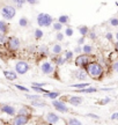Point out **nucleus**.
I'll return each mask as SVG.
<instances>
[{"mask_svg":"<svg viewBox=\"0 0 118 125\" xmlns=\"http://www.w3.org/2000/svg\"><path fill=\"white\" fill-rule=\"evenodd\" d=\"M86 70L87 73L94 79H98L103 74V67H102L100 62H89L86 66Z\"/></svg>","mask_w":118,"mask_h":125,"instance_id":"obj_1","label":"nucleus"},{"mask_svg":"<svg viewBox=\"0 0 118 125\" xmlns=\"http://www.w3.org/2000/svg\"><path fill=\"white\" fill-rule=\"evenodd\" d=\"M37 23L39 27H50L53 23V18L48 13H41L37 16Z\"/></svg>","mask_w":118,"mask_h":125,"instance_id":"obj_2","label":"nucleus"},{"mask_svg":"<svg viewBox=\"0 0 118 125\" xmlns=\"http://www.w3.org/2000/svg\"><path fill=\"white\" fill-rule=\"evenodd\" d=\"M16 14V8L12 5H6L1 8V16L5 20H12Z\"/></svg>","mask_w":118,"mask_h":125,"instance_id":"obj_3","label":"nucleus"},{"mask_svg":"<svg viewBox=\"0 0 118 125\" xmlns=\"http://www.w3.org/2000/svg\"><path fill=\"white\" fill-rule=\"evenodd\" d=\"M29 68H30L29 64L27 62H24V60H20V62H18L15 64V72L18 74H21V75L26 74L29 71Z\"/></svg>","mask_w":118,"mask_h":125,"instance_id":"obj_4","label":"nucleus"},{"mask_svg":"<svg viewBox=\"0 0 118 125\" xmlns=\"http://www.w3.org/2000/svg\"><path fill=\"white\" fill-rule=\"evenodd\" d=\"M90 62V58L89 54H79L75 58V65L79 67H86L88 64Z\"/></svg>","mask_w":118,"mask_h":125,"instance_id":"obj_5","label":"nucleus"},{"mask_svg":"<svg viewBox=\"0 0 118 125\" xmlns=\"http://www.w3.org/2000/svg\"><path fill=\"white\" fill-rule=\"evenodd\" d=\"M52 105L55 107V109L56 110H58V111H60V112H68V108H67V105L65 104V102H63V100H52Z\"/></svg>","mask_w":118,"mask_h":125,"instance_id":"obj_6","label":"nucleus"},{"mask_svg":"<svg viewBox=\"0 0 118 125\" xmlns=\"http://www.w3.org/2000/svg\"><path fill=\"white\" fill-rule=\"evenodd\" d=\"M7 44H8V48L10 50H18L20 48V45H21V42H20V40H19L18 37L10 36V37H8V40H7Z\"/></svg>","mask_w":118,"mask_h":125,"instance_id":"obj_7","label":"nucleus"},{"mask_svg":"<svg viewBox=\"0 0 118 125\" xmlns=\"http://www.w3.org/2000/svg\"><path fill=\"white\" fill-rule=\"evenodd\" d=\"M0 111L8 115V116H14L16 114V109L13 107V105H9V104H4L0 107Z\"/></svg>","mask_w":118,"mask_h":125,"instance_id":"obj_8","label":"nucleus"},{"mask_svg":"<svg viewBox=\"0 0 118 125\" xmlns=\"http://www.w3.org/2000/svg\"><path fill=\"white\" fill-rule=\"evenodd\" d=\"M28 116H26V115H19L18 114V116H15L14 117V119H13V124L15 125H24V124H27L28 123Z\"/></svg>","mask_w":118,"mask_h":125,"instance_id":"obj_9","label":"nucleus"},{"mask_svg":"<svg viewBox=\"0 0 118 125\" xmlns=\"http://www.w3.org/2000/svg\"><path fill=\"white\" fill-rule=\"evenodd\" d=\"M53 66L51 65V62H43L42 64V66H41V71L43 74H50V73H52L53 72Z\"/></svg>","mask_w":118,"mask_h":125,"instance_id":"obj_10","label":"nucleus"},{"mask_svg":"<svg viewBox=\"0 0 118 125\" xmlns=\"http://www.w3.org/2000/svg\"><path fill=\"white\" fill-rule=\"evenodd\" d=\"M45 119H46V122L50 123V124H57L60 118H59V116L57 114H55V112H49L45 116Z\"/></svg>","mask_w":118,"mask_h":125,"instance_id":"obj_11","label":"nucleus"},{"mask_svg":"<svg viewBox=\"0 0 118 125\" xmlns=\"http://www.w3.org/2000/svg\"><path fill=\"white\" fill-rule=\"evenodd\" d=\"M4 76L9 81H14L18 79V73L13 71H4Z\"/></svg>","mask_w":118,"mask_h":125,"instance_id":"obj_12","label":"nucleus"},{"mask_svg":"<svg viewBox=\"0 0 118 125\" xmlns=\"http://www.w3.org/2000/svg\"><path fill=\"white\" fill-rule=\"evenodd\" d=\"M68 102L71 103L72 105L78 107V105H80V104L83 102V98L80 97V96H71V97H69V100H68Z\"/></svg>","mask_w":118,"mask_h":125,"instance_id":"obj_13","label":"nucleus"},{"mask_svg":"<svg viewBox=\"0 0 118 125\" xmlns=\"http://www.w3.org/2000/svg\"><path fill=\"white\" fill-rule=\"evenodd\" d=\"M60 95V93L59 92H48V93H44L43 94V97L45 98H51V100H55V98H57Z\"/></svg>","mask_w":118,"mask_h":125,"instance_id":"obj_14","label":"nucleus"},{"mask_svg":"<svg viewBox=\"0 0 118 125\" xmlns=\"http://www.w3.org/2000/svg\"><path fill=\"white\" fill-rule=\"evenodd\" d=\"M78 93H82V94H91V93H96L97 89L94 88V87H86V88H81V89H78Z\"/></svg>","mask_w":118,"mask_h":125,"instance_id":"obj_15","label":"nucleus"},{"mask_svg":"<svg viewBox=\"0 0 118 125\" xmlns=\"http://www.w3.org/2000/svg\"><path fill=\"white\" fill-rule=\"evenodd\" d=\"M74 76L77 78L78 80H86L87 79V74L82 70H79V71L74 72Z\"/></svg>","mask_w":118,"mask_h":125,"instance_id":"obj_16","label":"nucleus"},{"mask_svg":"<svg viewBox=\"0 0 118 125\" xmlns=\"http://www.w3.org/2000/svg\"><path fill=\"white\" fill-rule=\"evenodd\" d=\"M8 30V26L4 20H0V34H6Z\"/></svg>","mask_w":118,"mask_h":125,"instance_id":"obj_17","label":"nucleus"},{"mask_svg":"<svg viewBox=\"0 0 118 125\" xmlns=\"http://www.w3.org/2000/svg\"><path fill=\"white\" fill-rule=\"evenodd\" d=\"M31 89L34 90V92L38 93V94H44V93L50 92V90H46V89H44L43 87H38V86H31Z\"/></svg>","mask_w":118,"mask_h":125,"instance_id":"obj_18","label":"nucleus"},{"mask_svg":"<svg viewBox=\"0 0 118 125\" xmlns=\"http://www.w3.org/2000/svg\"><path fill=\"white\" fill-rule=\"evenodd\" d=\"M82 51H83V53L86 54H90L93 52V46L89 44H85L82 46Z\"/></svg>","mask_w":118,"mask_h":125,"instance_id":"obj_19","label":"nucleus"},{"mask_svg":"<svg viewBox=\"0 0 118 125\" xmlns=\"http://www.w3.org/2000/svg\"><path fill=\"white\" fill-rule=\"evenodd\" d=\"M89 83H87V82H81V83H74V85H71L72 88H77V89H81V88H86L88 87Z\"/></svg>","mask_w":118,"mask_h":125,"instance_id":"obj_20","label":"nucleus"},{"mask_svg":"<svg viewBox=\"0 0 118 125\" xmlns=\"http://www.w3.org/2000/svg\"><path fill=\"white\" fill-rule=\"evenodd\" d=\"M78 29H79V31H80V34H81L82 36L88 35V32H89V28L86 27V26H80V27L78 28Z\"/></svg>","mask_w":118,"mask_h":125,"instance_id":"obj_21","label":"nucleus"},{"mask_svg":"<svg viewBox=\"0 0 118 125\" xmlns=\"http://www.w3.org/2000/svg\"><path fill=\"white\" fill-rule=\"evenodd\" d=\"M65 62H66V58L63 57V56H58L57 58H55V62L57 65H59V66H60V65H64Z\"/></svg>","mask_w":118,"mask_h":125,"instance_id":"obj_22","label":"nucleus"},{"mask_svg":"<svg viewBox=\"0 0 118 125\" xmlns=\"http://www.w3.org/2000/svg\"><path fill=\"white\" fill-rule=\"evenodd\" d=\"M68 21H69V18L67 15H60L58 18V22H60L61 24H66V23H68Z\"/></svg>","mask_w":118,"mask_h":125,"instance_id":"obj_23","label":"nucleus"},{"mask_svg":"<svg viewBox=\"0 0 118 125\" xmlns=\"http://www.w3.org/2000/svg\"><path fill=\"white\" fill-rule=\"evenodd\" d=\"M61 50H63V48H61V45H59V44H55L52 46V52L55 54H59L61 52Z\"/></svg>","mask_w":118,"mask_h":125,"instance_id":"obj_24","label":"nucleus"},{"mask_svg":"<svg viewBox=\"0 0 118 125\" xmlns=\"http://www.w3.org/2000/svg\"><path fill=\"white\" fill-rule=\"evenodd\" d=\"M34 35H35V38H36V40H41L42 37L44 36V32H43L41 29H35V31H34Z\"/></svg>","mask_w":118,"mask_h":125,"instance_id":"obj_25","label":"nucleus"},{"mask_svg":"<svg viewBox=\"0 0 118 125\" xmlns=\"http://www.w3.org/2000/svg\"><path fill=\"white\" fill-rule=\"evenodd\" d=\"M31 105H34V107H45L46 103L44 101L39 102L38 100H34V101H31Z\"/></svg>","mask_w":118,"mask_h":125,"instance_id":"obj_26","label":"nucleus"},{"mask_svg":"<svg viewBox=\"0 0 118 125\" xmlns=\"http://www.w3.org/2000/svg\"><path fill=\"white\" fill-rule=\"evenodd\" d=\"M12 1H13V4L16 6V8H21L23 5L27 2L26 0H12Z\"/></svg>","mask_w":118,"mask_h":125,"instance_id":"obj_27","label":"nucleus"},{"mask_svg":"<svg viewBox=\"0 0 118 125\" xmlns=\"http://www.w3.org/2000/svg\"><path fill=\"white\" fill-rule=\"evenodd\" d=\"M28 19L27 18H21L20 20H19V24H20V27H23V28H26L28 26Z\"/></svg>","mask_w":118,"mask_h":125,"instance_id":"obj_28","label":"nucleus"},{"mask_svg":"<svg viewBox=\"0 0 118 125\" xmlns=\"http://www.w3.org/2000/svg\"><path fill=\"white\" fill-rule=\"evenodd\" d=\"M68 124L69 125H81L82 123L80 121H78L77 118H69V119H68Z\"/></svg>","mask_w":118,"mask_h":125,"instance_id":"obj_29","label":"nucleus"},{"mask_svg":"<svg viewBox=\"0 0 118 125\" xmlns=\"http://www.w3.org/2000/svg\"><path fill=\"white\" fill-rule=\"evenodd\" d=\"M26 97L28 98V100H39L41 98V96L38 95V94H35V95H30V94H26Z\"/></svg>","mask_w":118,"mask_h":125,"instance_id":"obj_30","label":"nucleus"},{"mask_svg":"<svg viewBox=\"0 0 118 125\" xmlns=\"http://www.w3.org/2000/svg\"><path fill=\"white\" fill-rule=\"evenodd\" d=\"M39 52H41L42 54H44V56H48V54H49L48 46H41V48H39Z\"/></svg>","mask_w":118,"mask_h":125,"instance_id":"obj_31","label":"nucleus"},{"mask_svg":"<svg viewBox=\"0 0 118 125\" xmlns=\"http://www.w3.org/2000/svg\"><path fill=\"white\" fill-rule=\"evenodd\" d=\"M53 29H55L56 31H60L61 29H63V24L60 22H56L53 23Z\"/></svg>","mask_w":118,"mask_h":125,"instance_id":"obj_32","label":"nucleus"},{"mask_svg":"<svg viewBox=\"0 0 118 125\" xmlns=\"http://www.w3.org/2000/svg\"><path fill=\"white\" fill-rule=\"evenodd\" d=\"M19 115H26V116H28V114H29V110H28L27 108H21L20 110L18 111Z\"/></svg>","mask_w":118,"mask_h":125,"instance_id":"obj_33","label":"nucleus"},{"mask_svg":"<svg viewBox=\"0 0 118 125\" xmlns=\"http://www.w3.org/2000/svg\"><path fill=\"white\" fill-rule=\"evenodd\" d=\"M73 32H74V31H73L72 28L68 27V28H66V30H65V35L68 36V37H71V36L73 35Z\"/></svg>","mask_w":118,"mask_h":125,"instance_id":"obj_34","label":"nucleus"},{"mask_svg":"<svg viewBox=\"0 0 118 125\" xmlns=\"http://www.w3.org/2000/svg\"><path fill=\"white\" fill-rule=\"evenodd\" d=\"M14 86H15V88L19 90H22V92H30L29 88H27V87H23V86H20V85H14Z\"/></svg>","mask_w":118,"mask_h":125,"instance_id":"obj_35","label":"nucleus"},{"mask_svg":"<svg viewBox=\"0 0 118 125\" xmlns=\"http://www.w3.org/2000/svg\"><path fill=\"white\" fill-rule=\"evenodd\" d=\"M110 24L112 27H118V19L117 18H112L110 20Z\"/></svg>","mask_w":118,"mask_h":125,"instance_id":"obj_36","label":"nucleus"},{"mask_svg":"<svg viewBox=\"0 0 118 125\" xmlns=\"http://www.w3.org/2000/svg\"><path fill=\"white\" fill-rule=\"evenodd\" d=\"M73 54H74V52H73V51H67V52H66V54H65V58H66V60L72 59L73 58Z\"/></svg>","mask_w":118,"mask_h":125,"instance_id":"obj_37","label":"nucleus"},{"mask_svg":"<svg viewBox=\"0 0 118 125\" xmlns=\"http://www.w3.org/2000/svg\"><path fill=\"white\" fill-rule=\"evenodd\" d=\"M109 102H111V98H110V97H105L104 100H102V102H100L98 104H100V105H104V104H107V103H109Z\"/></svg>","mask_w":118,"mask_h":125,"instance_id":"obj_38","label":"nucleus"},{"mask_svg":"<svg viewBox=\"0 0 118 125\" xmlns=\"http://www.w3.org/2000/svg\"><path fill=\"white\" fill-rule=\"evenodd\" d=\"M88 35H89V38H91V40H96V34L94 30H89V32H88Z\"/></svg>","mask_w":118,"mask_h":125,"instance_id":"obj_39","label":"nucleus"},{"mask_svg":"<svg viewBox=\"0 0 118 125\" xmlns=\"http://www.w3.org/2000/svg\"><path fill=\"white\" fill-rule=\"evenodd\" d=\"M48 85V82H32L31 86H38V87H43V86Z\"/></svg>","mask_w":118,"mask_h":125,"instance_id":"obj_40","label":"nucleus"},{"mask_svg":"<svg viewBox=\"0 0 118 125\" xmlns=\"http://www.w3.org/2000/svg\"><path fill=\"white\" fill-rule=\"evenodd\" d=\"M56 38H57V41H63V40H64L63 32H58V34L56 35Z\"/></svg>","mask_w":118,"mask_h":125,"instance_id":"obj_41","label":"nucleus"},{"mask_svg":"<svg viewBox=\"0 0 118 125\" xmlns=\"http://www.w3.org/2000/svg\"><path fill=\"white\" fill-rule=\"evenodd\" d=\"M110 119H111V121H117V119H118V112L112 114V115H111V117H110Z\"/></svg>","mask_w":118,"mask_h":125,"instance_id":"obj_42","label":"nucleus"},{"mask_svg":"<svg viewBox=\"0 0 118 125\" xmlns=\"http://www.w3.org/2000/svg\"><path fill=\"white\" fill-rule=\"evenodd\" d=\"M112 71L118 72V62H115L114 64H112Z\"/></svg>","mask_w":118,"mask_h":125,"instance_id":"obj_43","label":"nucleus"},{"mask_svg":"<svg viewBox=\"0 0 118 125\" xmlns=\"http://www.w3.org/2000/svg\"><path fill=\"white\" fill-rule=\"evenodd\" d=\"M26 1H27L29 5H37L39 0H26Z\"/></svg>","mask_w":118,"mask_h":125,"instance_id":"obj_44","label":"nucleus"},{"mask_svg":"<svg viewBox=\"0 0 118 125\" xmlns=\"http://www.w3.org/2000/svg\"><path fill=\"white\" fill-rule=\"evenodd\" d=\"M6 41H7V38H6L5 34H1V35H0V43H5Z\"/></svg>","mask_w":118,"mask_h":125,"instance_id":"obj_45","label":"nucleus"},{"mask_svg":"<svg viewBox=\"0 0 118 125\" xmlns=\"http://www.w3.org/2000/svg\"><path fill=\"white\" fill-rule=\"evenodd\" d=\"M105 38L108 41H112V38H114V36H112V34L111 32H108L107 35H105Z\"/></svg>","mask_w":118,"mask_h":125,"instance_id":"obj_46","label":"nucleus"},{"mask_svg":"<svg viewBox=\"0 0 118 125\" xmlns=\"http://www.w3.org/2000/svg\"><path fill=\"white\" fill-rule=\"evenodd\" d=\"M87 117H90V118H94V119H98L100 118L97 115H94V114H87Z\"/></svg>","mask_w":118,"mask_h":125,"instance_id":"obj_47","label":"nucleus"},{"mask_svg":"<svg viewBox=\"0 0 118 125\" xmlns=\"http://www.w3.org/2000/svg\"><path fill=\"white\" fill-rule=\"evenodd\" d=\"M81 51H82L81 45H79V46H77V48L74 49V52H77V53H81Z\"/></svg>","mask_w":118,"mask_h":125,"instance_id":"obj_48","label":"nucleus"},{"mask_svg":"<svg viewBox=\"0 0 118 125\" xmlns=\"http://www.w3.org/2000/svg\"><path fill=\"white\" fill-rule=\"evenodd\" d=\"M83 42H85V37H81V38H79V40H78V45L83 44Z\"/></svg>","mask_w":118,"mask_h":125,"instance_id":"obj_49","label":"nucleus"},{"mask_svg":"<svg viewBox=\"0 0 118 125\" xmlns=\"http://www.w3.org/2000/svg\"><path fill=\"white\" fill-rule=\"evenodd\" d=\"M115 46H116V51L118 52V41H117V43H116V45H115Z\"/></svg>","mask_w":118,"mask_h":125,"instance_id":"obj_50","label":"nucleus"},{"mask_svg":"<svg viewBox=\"0 0 118 125\" xmlns=\"http://www.w3.org/2000/svg\"><path fill=\"white\" fill-rule=\"evenodd\" d=\"M116 38H117V41H118V32L116 34Z\"/></svg>","mask_w":118,"mask_h":125,"instance_id":"obj_51","label":"nucleus"}]
</instances>
